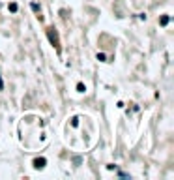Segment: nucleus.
<instances>
[{
    "mask_svg": "<svg viewBox=\"0 0 174 180\" xmlns=\"http://www.w3.org/2000/svg\"><path fill=\"white\" fill-rule=\"evenodd\" d=\"M169 23H171V17H169V15H163V17L159 19V25H161V26H167Z\"/></svg>",
    "mask_w": 174,
    "mask_h": 180,
    "instance_id": "obj_3",
    "label": "nucleus"
},
{
    "mask_svg": "<svg viewBox=\"0 0 174 180\" xmlns=\"http://www.w3.org/2000/svg\"><path fill=\"white\" fill-rule=\"evenodd\" d=\"M0 90H4V81H2V77H0Z\"/></svg>",
    "mask_w": 174,
    "mask_h": 180,
    "instance_id": "obj_10",
    "label": "nucleus"
},
{
    "mask_svg": "<svg viewBox=\"0 0 174 180\" xmlns=\"http://www.w3.org/2000/svg\"><path fill=\"white\" fill-rule=\"evenodd\" d=\"M84 90H86V86L82 85V83H79V85H77V92H84Z\"/></svg>",
    "mask_w": 174,
    "mask_h": 180,
    "instance_id": "obj_7",
    "label": "nucleus"
},
{
    "mask_svg": "<svg viewBox=\"0 0 174 180\" xmlns=\"http://www.w3.org/2000/svg\"><path fill=\"white\" fill-rule=\"evenodd\" d=\"M32 165H34V169H43V167L47 165V159L45 158H36L32 161Z\"/></svg>",
    "mask_w": 174,
    "mask_h": 180,
    "instance_id": "obj_2",
    "label": "nucleus"
},
{
    "mask_svg": "<svg viewBox=\"0 0 174 180\" xmlns=\"http://www.w3.org/2000/svg\"><path fill=\"white\" fill-rule=\"evenodd\" d=\"M118 177H129V173H124V171H118Z\"/></svg>",
    "mask_w": 174,
    "mask_h": 180,
    "instance_id": "obj_9",
    "label": "nucleus"
},
{
    "mask_svg": "<svg viewBox=\"0 0 174 180\" xmlns=\"http://www.w3.org/2000/svg\"><path fill=\"white\" fill-rule=\"evenodd\" d=\"M8 10H10L11 13H15V11L19 10V6H17V4H15V2H10V4H8Z\"/></svg>",
    "mask_w": 174,
    "mask_h": 180,
    "instance_id": "obj_5",
    "label": "nucleus"
},
{
    "mask_svg": "<svg viewBox=\"0 0 174 180\" xmlns=\"http://www.w3.org/2000/svg\"><path fill=\"white\" fill-rule=\"evenodd\" d=\"M47 38H49L51 43H53V47H56V51L60 53V39H58V34H56V30H54L53 26L47 28Z\"/></svg>",
    "mask_w": 174,
    "mask_h": 180,
    "instance_id": "obj_1",
    "label": "nucleus"
},
{
    "mask_svg": "<svg viewBox=\"0 0 174 180\" xmlns=\"http://www.w3.org/2000/svg\"><path fill=\"white\" fill-rule=\"evenodd\" d=\"M71 126H73V128H77V126H79V118H77V117L71 118Z\"/></svg>",
    "mask_w": 174,
    "mask_h": 180,
    "instance_id": "obj_6",
    "label": "nucleus"
},
{
    "mask_svg": "<svg viewBox=\"0 0 174 180\" xmlns=\"http://www.w3.org/2000/svg\"><path fill=\"white\" fill-rule=\"evenodd\" d=\"M97 60H101V62H105V60H107L105 53H97Z\"/></svg>",
    "mask_w": 174,
    "mask_h": 180,
    "instance_id": "obj_8",
    "label": "nucleus"
},
{
    "mask_svg": "<svg viewBox=\"0 0 174 180\" xmlns=\"http://www.w3.org/2000/svg\"><path fill=\"white\" fill-rule=\"evenodd\" d=\"M30 8H32L34 13H38V15H39V11H41V6H39L38 2H32V4H30Z\"/></svg>",
    "mask_w": 174,
    "mask_h": 180,
    "instance_id": "obj_4",
    "label": "nucleus"
}]
</instances>
